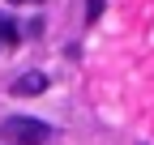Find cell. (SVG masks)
Here are the masks:
<instances>
[{"mask_svg":"<svg viewBox=\"0 0 154 145\" xmlns=\"http://www.w3.org/2000/svg\"><path fill=\"white\" fill-rule=\"evenodd\" d=\"M51 137V128L43 120H34V115H9V120H0V141H9V145H43Z\"/></svg>","mask_w":154,"mask_h":145,"instance_id":"cell-1","label":"cell"},{"mask_svg":"<svg viewBox=\"0 0 154 145\" xmlns=\"http://www.w3.org/2000/svg\"><path fill=\"white\" fill-rule=\"evenodd\" d=\"M43 90H47V77H43V72H22V77L13 81V94H22V98L43 94Z\"/></svg>","mask_w":154,"mask_h":145,"instance_id":"cell-2","label":"cell"},{"mask_svg":"<svg viewBox=\"0 0 154 145\" xmlns=\"http://www.w3.org/2000/svg\"><path fill=\"white\" fill-rule=\"evenodd\" d=\"M13 43H17V26L9 22V17H0V51L13 47Z\"/></svg>","mask_w":154,"mask_h":145,"instance_id":"cell-3","label":"cell"},{"mask_svg":"<svg viewBox=\"0 0 154 145\" xmlns=\"http://www.w3.org/2000/svg\"><path fill=\"white\" fill-rule=\"evenodd\" d=\"M103 4H107V0H86V22H99V17H103Z\"/></svg>","mask_w":154,"mask_h":145,"instance_id":"cell-4","label":"cell"}]
</instances>
